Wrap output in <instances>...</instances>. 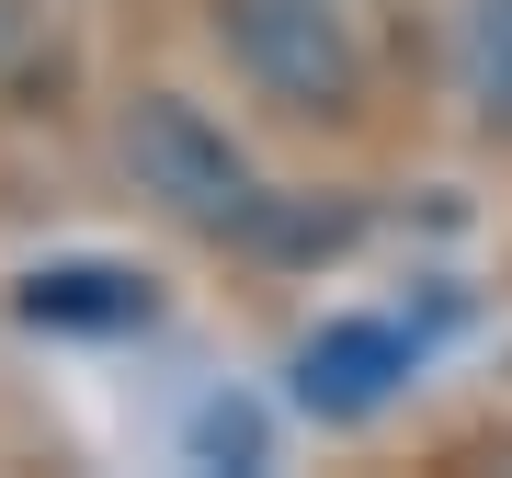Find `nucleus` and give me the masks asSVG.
<instances>
[{
    "label": "nucleus",
    "mask_w": 512,
    "mask_h": 478,
    "mask_svg": "<svg viewBox=\"0 0 512 478\" xmlns=\"http://www.w3.org/2000/svg\"><path fill=\"white\" fill-rule=\"evenodd\" d=\"M114 160H126V183L160 205L171 228H194V239H239L262 217L251 148H239L194 92H137L126 114H114Z\"/></svg>",
    "instance_id": "obj_2"
},
{
    "label": "nucleus",
    "mask_w": 512,
    "mask_h": 478,
    "mask_svg": "<svg viewBox=\"0 0 512 478\" xmlns=\"http://www.w3.org/2000/svg\"><path fill=\"white\" fill-rule=\"evenodd\" d=\"M23 46H35V12H23V0H0V69H12Z\"/></svg>",
    "instance_id": "obj_6"
},
{
    "label": "nucleus",
    "mask_w": 512,
    "mask_h": 478,
    "mask_svg": "<svg viewBox=\"0 0 512 478\" xmlns=\"http://www.w3.org/2000/svg\"><path fill=\"white\" fill-rule=\"evenodd\" d=\"M12 319L23 331H148L160 296H148L137 262H46V274L12 285Z\"/></svg>",
    "instance_id": "obj_4"
},
{
    "label": "nucleus",
    "mask_w": 512,
    "mask_h": 478,
    "mask_svg": "<svg viewBox=\"0 0 512 478\" xmlns=\"http://www.w3.org/2000/svg\"><path fill=\"white\" fill-rule=\"evenodd\" d=\"M456 103L490 148H512V0H467L456 12Z\"/></svg>",
    "instance_id": "obj_5"
},
{
    "label": "nucleus",
    "mask_w": 512,
    "mask_h": 478,
    "mask_svg": "<svg viewBox=\"0 0 512 478\" xmlns=\"http://www.w3.org/2000/svg\"><path fill=\"white\" fill-rule=\"evenodd\" d=\"M410 376H421L410 319H319L296 342V410H319V422H376Z\"/></svg>",
    "instance_id": "obj_3"
},
{
    "label": "nucleus",
    "mask_w": 512,
    "mask_h": 478,
    "mask_svg": "<svg viewBox=\"0 0 512 478\" xmlns=\"http://www.w3.org/2000/svg\"><path fill=\"white\" fill-rule=\"evenodd\" d=\"M217 46H228V69L251 80V103L296 114V126H342V114H365V92H376V46H365V23H353L342 0H228Z\"/></svg>",
    "instance_id": "obj_1"
}]
</instances>
